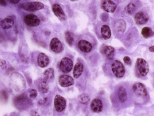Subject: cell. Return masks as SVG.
<instances>
[{
	"label": "cell",
	"mask_w": 154,
	"mask_h": 116,
	"mask_svg": "<svg viewBox=\"0 0 154 116\" xmlns=\"http://www.w3.org/2000/svg\"><path fill=\"white\" fill-rule=\"evenodd\" d=\"M20 7L25 10L33 12L42 9L44 5L39 2H32L23 3L20 4Z\"/></svg>",
	"instance_id": "6da1fadb"
},
{
	"label": "cell",
	"mask_w": 154,
	"mask_h": 116,
	"mask_svg": "<svg viewBox=\"0 0 154 116\" xmlns=\"http://www.w3.org/2000/svg\"><path fill=\"white\" fill-rule=\"evenodd\" d=\"M112 71L115 76L119 78L122 77L124 75L125 71L122 63L119 61L115 60L111 64Z\"/></svg>",
	"instance_id": "7a4b0ae2"
},
{
	"label": "cell",
	"mask_w": 154,
	"mask_h": 116,
	"mask_svg": "<svg viewBox=\"0 0 154 116\" xmlns=\"http://www.w3.org/2000/svg\"><path fill=\"white\" fill-rule=\"evenodd\" d=\"M136 65L140 74L143 76H146L149 71L148 63L144 59L139 58L137 59Z\"/></svg>",
	"instance_id": "3957f363"
},
{
	"label": "cell",
	"mask_w": 154,
	"mask_h": 116,
	"mask_svg": "<svg viewBox=\"0 0 154 116\" xmlns=\"http://www.w3.org/2000/svg\"><path fill=\"white\" fill-rule=\"evenodd\" d=\"M29 99L25 95L22 94L16 97L14 102L19 108H24L30 104V101Z\"/></svg>",
	"instance_id": "277c9868"
},
{
	"label": "cell",
	"mask_w": 154,
	"mask_h": 116,
	"mask_svg": "<svg viewBox=\"0 0 154 116\" xmlns=\"http://www.w3.org/2000/svg\"><path fill=\"white\" fill-rule=\"evenodd\" d=\"M73 63L71 59L68 57H64L61 60L59 68L60 70L64 73L70 72L73 67Z\"/></svg>",
	"instance_id": "5b68a950"
},
{
	"label": "cell",
	"mask_w": 154,
	"mask_h": 116,
	"mask_svg": "<svg viewBox=\"0 0 154 116\" xmlns=\"http://www.w3.org/2000/svg\"><path fill=\"white\" fill-rule=\"evenodd\" d=\"M25 23L29 26L35 27L38 25L40 21L39 18L36 15L29 14L25 16L24 18Z\"/></svg>",
	"instance_id": "8992f818"
},
{
	"label": "cell",
	"mask_w": 154,
	"mask_h": 116,
	"mask_svg": "<svg viewBox=\"0 0 154 116\" xmlns=\"http://www.w3.org/2000/svg\"><path fill=\"white\" fill-rule=\"evenodd\" d=\"M134 93L138 96L144 98L147 95V91L144 85L140 82H136L132 86Z\"/></svg>",
	"instance_id": "52a82bcc"
},
{
	"label": "cell",
	"mask_w": 154,
	"mask_h": 116,
	"mask_svg": "<svg viewBox=\"0 0 154 116\" xmlns=\"http://www.w3.org/2000/svg\"><path fill=\"white\" fill-rule=\"evenodd\" d=\"M54 105L56 110L61 112L65 108L66 103L65 99L60 95H56L54 98Z\"/></svg>",
	"instance_id": "ba28073f"
},
{
	"label": "cell",
	"mask_w": 154,
	"mask_h": 116,
	"mask_svg": "<svg viewBox=\"0 0 154 116\" xmlns=\"http://www.w3.org/2000/svg\"><path fill=\"white\" fill-rule=\"evenodd\" d=\"M50 46L51 50L56 53H60L63 50V46L61 42L57 37L54 38L52 39Z\"/></svg>",
	"instance_id": "9c48e42d"
},
{
	"label": "cell",
	"mask_w": 154,
	"mask_h": 116,
	"mask_svg": "<svg viewBox=\"0 0 154 116\" xmlns=\"http://www.w3.org/2000/svg\"><path fill=\"white\" fill-rule=\"evenodd\" d=\"M52 8L54 14L60 20L64 21L66 19V16L60 5L54 4L53 5Z\"/></svg>",
	"instance_id": "30bf717a"
},
{
	"label": "cell",
	"mask_w": 154,
	"mask_h": 116,
	"mask_svg": "<svg viewBox=\"0 0 154 116\" xmlns=\"http://www.w3.org/2000/svg\"><path fill=\"white\" fill-rule=\"evenodd\" d=\"M134 19L137 24L142 25L147 22L149 20V17L144 12L140 11L135 14Z\"/></svg>",
	"instance_id": "8fae6325"
},
{
	"label": "cell",
	"mask_w": 154,
	"mask_h": 116,
	"mask_svg": "<svg viewBox=\"0 0 154 116\" xmlns=\"http://www.w3.org/2000/svg\"><path fill=\"white\" fill-rule=\"evenodd\" d=\"M58 82L61 86L66 87L72 85L74 83V81L71 76L68 75H63L59 77Z\"/></svg>",
	"instance_id": "7c38bea8"
},
{
	"label": "cell",
	"mask_w": 154,
	"mask_h": 116,
	"mask_svg": "<svg viewBox=\"0 0 154 116\" xmlns=\"http://www.w3.org/2000/svg\"><path fill=\"white\" fill-rule=\"evenodd\" d=\"M102 7L106 11L114 12L117 7L116 5L111 0H104L103 2Z\"/></svg>",
	"instance_id": "4fadbf2b"
},
{
	"label": "cell",
	"mask_w": 154,
	"mask_h": 116,
	"mask_svg": "<svg viewBox=\"0 0 154 116\" xmlns=\"http://www.w3.org/2000/svg\"><path fill=\"white\" fill-rule=\"evenodd\" d=\"M78 47L82 52L88 53L92 49V46L89 42L84 40H80L78 43Z\"/></svg>",
	"instance_id": "5bb4252c"
},
{
	"label": "cell",
	"mask_w": 154,
	"mask_h": 116,
	"mask_svg": "<svg viewBox=\"0 0 154 116\" xmlns=\"http://www.w3.org/2000/svg\"><path fill=\"white\" fill-rule=\"evenodd\" d=\"M114 27L115 32L117 34H122L125 30L126 23L123 20H119L115 23Z\"/></svg>",
	"instance_id": "9a60e30c"
},
{
	"label": "cell",
	"mask_w": 154,
	"mask_h": 116,
	"mask_svg": "<svg viewBox=\"0 0 154 116\" xmlns=\"http://www.w3.org/2000/svg\"><path fill=\"white\" fill-rule=\"evenodd\" d=\"M37 62L38 66L43 68L47 66L49 63V60L48 56L44 53H40L37 57Z\"/></svg>",
	"instance_id": "2e32d148"
},
{
	"label": "cell",
	"mask_w": 154,
	"mask_h": 116,
	"mask_svg": "<svg viewBox=\"0 0 154 116\" xmlns=\"http://www.w3.org/2000/svg\"><path fill=\"white\" fill-rule=\"evenodd\" d=\"M14 24L13 18L11 16L8 17L0 22V26L4 29H7L12 27Z\"/></svg>",
	"instance_id": "e0dca14e"
},
{
	"label": "cell",
	"mask_w": 154,
	"mask_h": 116,
	"mask_svg": "<svg viewBox=\"0 0 154 116\" xmlns=\"http://www.w3.org/2000/svg\"><path fill=\"white\" fill-rule=\"evenodd\" d=\"M91 108L94 112L99 113L102 110L103 104L101 101L98 98L94 99L91 105Z\"/></svg>",
	"instance_id": "ac0fdd59"
},
{
	"label": "cell",
	"mask_w": 154,
	"mask_h": 116,
	"mask_svg": "<svg viewBox=\"0 0 154 116\" xmlns=\"http://www.w3.org/2000/svg\"><path fill=\"white\" fill-rule=\"evenodd\" d=\"M114 49L112 47L106 46L103 47L102 53L109 60H112L114 55Z\"/></svg>",
	"instance_id": "d6986e66"
},
{
	"label": "cell",
	"mask_w": 154,
	"mask_h": 116,
	"mask_svg": "<svg viewBox=\"0 0 154 116\" xmlns=\"http://www.w3.org/2000/svg\"><path fill=\"white\" fill-rule=\"evenodd\" d=\"M101 33L102 38L105 40L109 39L111 36L110 28L106 25H104L102 26L101 28Z\"/></svg>",
	"instance_id": "ffe728a7"
},
{
	"label": "cell",
	"mask_w": 154,
	"mask_h": 116,
	"mask_svg": "<svg viewBox=\"0 0 154 116\" xmlns=\"http://www.w3.org/2000/svg\"><path fill=\"white\" fill-rule=\"evenodd\" d=\"M83 68V65L81 63H77L75 65L73 72L75 78H77L80 76L82 72Z\"/></svg>",
	"instance_id": "44dd1931"
},
{
	"label": "cell",
	"mask_w": 154,
	"mask_h": 116,
	"mask_svg": "<svg viewBox=\"0 0 154 116\" xmlns=\"http://www.w3.org/2000/svg\"><path fill=\"white\" fill-rule=\"evenodd\" d=\"M43 76L46 81L50 82L52 80L54 77V69L52 68L47 69L44 72Z\"/></svg>",
	"instance_id": "7402d4cb"
},
{
	"label": "cell",
	"mask_w": 154,
	"mask_h": 116,
	"mask_svg": "<svg viewBox=\"0 0 154 116\" xmlns=\"http://www.w3.org/2000/svg\"><path fill=\"white\" fill-rule=\"evenodd\" d=\"M118 95L119 99L121 102L123 103L126 101L127 98V93L124 87L121 86L119 87L118 92Z\"/></svg>",
	"instance_id": "603a6c76"
},
{
	"label": "cell",
	"mask_w": 154,
	"mask_h": 116,
	"mask_svg": "<svg viewBox=\"0 0 154 116\" xmlns=\"http://www.w3.org/2000/svg\"><path fill=\"white\" fill-rule=\"evenodd\" d=\"M141 34L145 38H147L153 36L154 32L150 27H146L142 29Z\"/></svg>",
	"instance_id": "cb8c5ba5"
},
{
	"label": "cell",
	"mask_w": 154,
	"mask_h": 116,
	"mask_svg": "<svg viewBox=\"0 0 154 116\" xmlns=\"http://www.w3.org/2000/svg\"><path fill=\"white\" fill-rule=\"evenodd\" d=\"M65 39L67 43L71 46L74 41V37L73 34L69 31H67L65 33Z\"/></svg>",
	"instance_id": "d4e9b609"
},
{
	"label": "cell",
	"mask_w": 154,
	"mask_h": 116,
	"mask_svg": "<svg viewBox=\"0 0 154 116\" xmlns=\"http://www.w3.org/2000/svg\"><path fill=\"white\" fill-rule=\"evenodd\" d=\"M48 85L45 81H43L40 82L38 86L39 91L43 93L47 92L48 90Z\"/></svg>",
	"instance_id": "484cf974"
},
{
	"label": "cell",
	"mask_w": 154,
	"mask_h": 116,
	"mask_svg": "<svg viewBox=\"0 0 154 116\" xmlns=\"http://www.w3.org/2000/svg\"><path fill=\"white\" fill-rule=\"evenodd\" d=\"M135 5L134 4L131 2L127 5L125 9V11L127 14L131 15L134 11L135 9Z\"/></svg>",
	"instance_id": "4316f807"
},
{
	"label": "cell",
	"mask_w": 154,
	"mask_h": 116,
	"mask_svg": "<svg viewBox=\"0 0 154 116\" xmlns=\"http://www.w3.org/2000/svg\"><path fill=\"white\" fill-rule=\"evenodd\" d=\"M79 102L83 104H87L90 100V97L86 94H84L79 95Z\"/></svg>",
	"instance_id": "83f0119b"
},
{
	"label": "cell",
	"mask_w": 154,
	"mask_h": 116,
	"mask_svg": "<svg viewBox=\"0 0 154 116\" xmlns=\"http://www.w3.org/2000/svg\"><path fill=\"white\" fill-rule=\"evenodd\" d=\"M29 96L32 98H35L37 95V91L33 89H31L29 90Z\"/></svg>",
	"instance_id": "f1b7e54d"
},
{
	"label": "cell",
	"mask_w": 154,
	"mask_h": 116,
	"mask_svg": "<svg viewBox=\"0 0 154 116\" xmlns=\"http://www.w3.org/2000/svg\"><path fill=\"white\" fill-rule=\"evenodd\" d=\"M123 61L124 63L127 65H130L131 64V60L130 58L128 56H125L123 58Z\"/></svg>",
	"instance_id": "f546056e"
},
{
	"label": "cell",
	"mask_w": 154,
	"mask_h": 116,
	"mask_svg": "<svg viewBox=\"0 0 154 116\" xmlns=\"http://www.w3.org/2000/svg\"><path fill=\"white\" fill-rule=\"evenodd\" d=\"M2 97V99L5 100H7L8 99V95L7 93L4 90L2 91L1 92V97Z\"/></svg>",
	"instance_id": "4dcf8cb0"
},
{
	"label": "cell",
	"mask_w": 154,
	"mask_h": 116,
	"mask_svg": "<svg viewBox=\"0 0 154 116\" xmlns=\"http://www.w3.org/2000/svg\"><path fill=\"white\" fill-rule=\"evenodd\" d=\"M6 63L5 60H0V66L1 68L3 70L5 69L6 68Z\"/></svg>",
	"instance_id": "1f68e13d"
},
{
	"label": "cell",
	"mask_w": 154,
	"mask_h": 116,
	"mask_svg": "<svg viewBox=\"0 0 154 116\" xmlns=\"http://www.w3.org/2000/svg\"><path fill=\"white\" fill-rule=\"evenodd\" d=\"M0 3L2 6H5L7 5V3L5 0H0Z\"/></svg>",
	"instance_id": "d6a6232c"
},
{
	"label": "cell",
	"mask_w": 154,
	"mask_h": 116,
	"mask_svg": "<svg viewBox=\"0 0 154 116\" xmlns=\"http://www.w3.org/2000/svg\"><path fill=\"white\" fill-rule=\"evenodd\" d=\"M47 100L46 98H45L43 99L40 100V101L39 102V104H42L45 103Z\"/></svg>",
	"instance_id": "836d02e7"
},
{
	"label": "cell",
	"mask_w": 154,
	"mask_h": 116,
	"mask_svg": "<svg viewBox=\"0 0 154 116\" xmlns=\"http://www.w3.org/2000/svg\"><path fill=\"white\" fill-rule=\"evenodd\" d=\"M11 2L13 4H17L19 2L20 0H10Z\"/></svg>",
	"instance_id": "e575fe53"
},
{
	"label": "cell",
	"mask_w": 154,
	"mask_h": 116,
	"mask_svg": "<svg viewBox=\"0 0 154 116\" xmlns=\"http://www.w3.org/2000/svg\"><path fill=\"white\" fill-rule=\"evenodd\" d=\"M149 50L151 52H154V45L149 47Z\"/></svg>",
	"instance_id": "d590c367"
},
{
	"label": "cell",
	"mask_w": 154,
	"mask_h": 116,
	"mask_svg": "<svg viewBox=\"0 0 154 116\" xmlns=\"http://www.w3.org/2000/svg\"><path fill=\"white\" fill-rule=\"evenodd\" d=\"M70 0L72 1H75L77 0Z\"/></svg>",
	"instance_id": "8d00e7d4"
}]
</instances>
